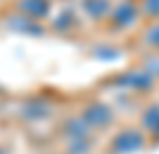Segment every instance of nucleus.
Returning <instances> with one entry per match:
<instances>
[{"mask_svg": "<svg viewBox=\"0 0 159 154\" xmlns=\"http://www.w3.org/2000/svg\"><path fill=\"white\" fill-rule=\"evenodd\" d=\"M0 154H5V152H0Z\"/></svg>", "mask_w": 159, "mask_h": 154, "instance_id": "1", "label": "nucleus"}]
</instances>
